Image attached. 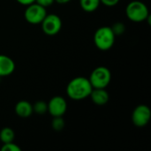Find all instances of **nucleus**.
Here are the masks:
<instances>
[{
  "instance_id": "obj_8",
  "label": "nucleus",
  "mask_w": 151,
  "mask_h": 151,
  "mask_svg": "<svg viewBox=\"0 0 151 151\" xmlns=\"http://www.w3.org/2000/svg\"><path fill=\"white\" fill-rule=\"evenodd\" d=\"M48 112L53 117H63L67 111V103L66 100L60 96H53L47 103Z\"/></svg>"
},
{
  "instance_id": "obj_2",
  "label": "nucleus",
  "mask_w": 151,
  "mask_h": 151,
  "mask_svg": "<svg viewBox=\"0 0 151 151\" xmlns=\"http://www.w3.org/2000/svg\"><path fill=\"white\" fill-rule=\"evenodd\" d=\"M116 35L111 27L104 26L96 29L94 34V42L96 47L103 51L109 50L115 43Z\"/></svg>"
},
{
  "instance_id": "obj_17",
  "label": "nucleus",
  "mask_w": 151,
  "mask_h": 151,
  "mask_svg": "<svg viewBox=\"0 0 151 151\" xmlns=\"http://www.w3.org/2000/svg\"><path fill=\"white\" fill-rule=\"evenodd\" d=\"M21 149L15 144L13 142H7V143H3V146L1 147V151H20Z\"/></svg>"
},
{
  "instance_id": "obj_16",
  "label": "nucleus",
  "mask_w": 151,
  "mask_h": 151,
  "mask_svg": "<svg viewBox=\"0 0 151 151\" xmlns=\"http://www.w3.org/2000/svg\"><path fill=\"white\" fill-rule=\"evenodd\" d=\"M111 27V29H112V31H113V33H114V35L116 36H119V35H123L125 33V31H126V26H125V24L123 22H120V21L114 23L113 26Z\"/></svg>"
},
{
  "instance_id": "obj_15",
  "label": "nucleus",
  "mask_w": 151,
  "mask_h": 151,
  "mask_svg": "<svg viewBox=\"0 0 151 151\" xmlns=\"http://www.w3.org/2000/svg\"><path fill=\"white\" fill-rule=\"evenodd\" d=\"M65 126V123L63 117H53V119L51 121V127L54 131L60 132L64 129Z\"/></svg>"
},
{
  "instance_id": "obj_10",
  "label": "nucleus",
  "mask_w": 151,
  "mask_h": 151,
  "mask_svg": "<svg viewBox=\"0 0 151 151\" xmlns=\"http://www.w3.org/2000/svg\"><path fill=\"white\" fill-rule=\"evenodd\" d=\"M89 97L95 104L99 106L105 105L110 100V95L106 88H93Z\"/></svg>"
},
{
  "instance_id": "obj_4",
  "label": "nucleus",
  "mask_w": 151,
  "mask_h": 151,
  "mask_svg": "<svg viewBox=\"0 0 151 151\" xmlns=\"http://www.w3.org/2000/svg\"><path fill=\"white\" fill-rule=\"evenodd\" d=\"M93 88H106L111 81V73L106 66H97L88 78Z\"/></svg>"
},
{
  "instance_id": "obj_7",
  "label": "nucleus",
  "mask_w": 151,
  "mask_h": 151,
  "mask_svg": "<svg viewBox=\"0 0 151 151\" xmlns=\"http://www.w3.org/2000/svg\"><path fill=\"white\" fill-rule=\"evenodd\" d=\"M151 119V110L148 105L140 104L134 108L132 113V122L137 127H146Z\"/></svg>"
},
{
  "instance_id": "obj_5",
  "label": "nucleus",
  "mask_w": 151,
  "mask_h": 151,
  "mask_svg": "<svg viewBox=\"0 0 151 151\" xmlns=\"http://www.w3.org/2000/svg\"><path fill=\"white\" fill-rule=\"evenodd\" d=\"M46 15V8L36 4L35 2L27 5L26 10L24 12V17L26 21L32 25L41 24Z\"/></svg>"
},
{
  "instance_id": "obj_14",
  "label": "nucleus",
  "mask_w": 151,
  "mask_h": 151,
  "mask_svg": "<svg viewBox=\"0 0 151 151\" xmlns=\"http://www.w3.org/2000/svg\"><path fill=\"white\" fill-rule=\"evenodd\" d=\"M33 111L36 114H39V115H42V114H45L46 112H48V105H47V103L42 101V100H40V101H37L35 102L34 104H33Z\"/></svg>"
},
{
  "instance_id": "obj_6",
  "label": "nucleus",
  "mask_w": 151,
  "mask_h": 151,
  "mask_svg": "<svg viewBox=\"0 0 151 151\" xmlns=\"http://www.w3.org/2000/svg\"><path fill=\"white\" fill-rule=\"evenodd\" d=\"M42 32L49 35L53 36L58 35L62 28V19L61 18L54 13H50L45 16L41 23Z\"/></svg>"
},
{
  "instance_id": "obj_20",
  "label": "nucleus",
  "mask_w": 151,
  "mask_h": 151,
  "mask_svg": "<svg viewBox=\"0 0 151 151\" xmlns=\"http://www.w3.org/2000/svg\"><path fill=\"white\" fill-rule=\"evenodd\" d=\"M19 4L21 5H24V6H27L28 4H31L35 2V0H16Z\"/></svg>"
},
{
  "instance_id": "obj_9",
  "label": "nucleus",
  "mask_w": 151,
  "mask_h": 151,
  "mask_svg": "<svg viewBox=\"0 0 151 151\" xmlns=\"http://www.w3.org/2000/svg\"><path fill=\"white\" fill-rule=\"evenodd\" d=\"M13 59L6 55H0V77H7L15 71Z\"/></svg>"
},
{
  "instance_id": "obj_18",
  "label": "nucleus",
  "mask_w": 151,
  "mask_h": 151,
  "mask_svg": "<svg viewBox=\"0 0 151 151\" xmlns=\"http://www.w3.org/2000/svg\"><path fill=\"white\" fill-rule=\"evenodd\" d=\"M35 3L47 8V7L52 5L55 3V0H35Z\"/></svg>"
},
{
  "instance_id": "obj_13",
  "label": "nucleus",
  "mask_w": 151,
  "mask_h": 151,
  "mask_svg": "<svg viewBox=\"0 0 151 151\" xmlns=\"http://www.w3.org/2000/svg\"><path fill=\"white\" fill-rule=\"evenodd\" d=\"M15 133L11 127H4L0 131V142L2 143H7L12 142L14 141Z\"/></svg>"
},
{
  "instance_id": "obj_11",
  "label": "nucleus",
  "mask_w": 151,
  "mask_h": 151,
  "mask_svg": "<svg viewBox=\"0 0 151 151\" xmlns=\"http://www.w3.org/2000/svg\"><path fill=\"white\" fill-rule=\"evenodd\" d=\"M14 111L16 115L21 119H27L31 117L34 113L33 111V104L27 100L19 101L14 107Z\"/></svg>"
},
{
  "instance_id": "obj_3",
  "label": "nucleus",
  "mask_w": 151,
  "mask_h": 151,
  "mask_svg": "<svg viewBox=\"0 0 151 151\" xmlns=\"http://www.w3.org/2000/svg\"><path fill=\"white\" fill-rule=\"evenodd\" d=\"M126 15L127 19L133 22H145L150 15L148 6L142 1H131L126 7Z\"/></svg>"
},
{
  "instance_id": "obj_21",
  "label": "nucleus",
  "mask_w": 151,
  "mask_h": 151,
  "mask_svg": "<svg viewBox=\"0 0 151 151\" xmlns=\"http://www.w3.org/2000/svg\"><path fill=\"white\" fill-rule=\"evenodd\" d=\"M71 0H55V3L58 4H66L70 2Z\"/></svg>"
},
{
  "instance_id": "obj_12",
  "label": "nucleus",
  "mask_w": 151,
  "mask_h": 151,
  "mask_svg": "<svg viewBox=\"0 0 151 151\" xmlns=\"http://www.w3.org/2000/svg\"><path fill=\"white\" fill-rule=\"evenodd\" d=\"M100 0H80L81 9L86 12H94L99 7Z\"/></svg>"
},
{
  "instance_id": "obj_1",
  "label": "nucleus",
  "mask_w": 151,
  "mask_h": 151,
  "mask_svg": "<svg viewBox=\"0 0 151 151\" xmlns=\"http://www.w3.org/2000/svg\"><path fill=\"white\" fill-rule=\"evenodd\" d=\"M93 87L88 78L79 76L72 79L66 86L68 97L74 101H81L89 97Z\"/></svg>"
},
{
  "instance_id": "obj_19",
  "label": "nucleus",
  "mask_w": 151,
  "mask_h": 151,
  "mask_svg": "<svg viewBox=\"0 0 151 151\" xmlns=\"http://www.w3.org/2000/svg\"><path fill=\"white\" fill-rule=\"evenodd\" d=\"M100 2H101V4H103L105 6L112 7V6L117 5L119 4V0H100Z\"/></svg>"
}]
</instances>
